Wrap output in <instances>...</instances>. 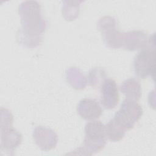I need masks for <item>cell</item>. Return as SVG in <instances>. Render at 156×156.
I'll list each match as a JSON object with an SVG mask.
<instances>
[{
	"mask_svg": "<svg viewBox=\"0 0 156 156\" xmlns=\"http://www.w3.org/2000/svg\"><path fill=\"white\" fill-rule=\"evenodd\" d=\"M101 103L107 109L115 108L119 102V93L115 80L112 79H105L100 86Z\"/></svg>",
	"mask_w": 156,
	"mask_h": 156,
	"instance_id": "8992f818",
	"label": "cell"
},
{
	"mask_svg": "<svg viewBox=\"0 0 156 156\" xmlns=\"http://www.w3.org/2000/svg\"><path fill=\"white\" fill-rule=\"evenodd\" d=\"M105 135L109 140L116 142L122 140L125 135L126 130L112 119L105 126Z\"/></svg>",
	"mask_w": 156,
	"mask_h": 156,
	"instance_id": "7c38bea8",
	"label": "cell"
},
{
	"mask_svg": "<svg viewBox=\"0 0 156 156\" xmlns=\"http://www.w3.org/2000/svg\"><path fill=\"white\" fill-rule=\"evenodd\" d=\"M22 30L20 33L21 42L29 48L40 44V35L46 29V23L41 15V6L37 1H26L19 6Z\"/></svg>",
	"mask_w": 156,
	"mask_h": 156,
	"instance_id": "6da1fadb",
	"label": "cell"
},
{
	"mask_svg": "<svg viewBox=\"0 0 156 156\" xmlns=\"http://www.w3.org/2000/svg\"><path fill=\"white\" fill-rule=\"evenodd\" d=\"M77 110L82 118L89 121L96 120L99 118L102 112L99 102L92 98H84L80 100Z\"/></svg>",
	"mask_w": 156,
	"mask_h": 156,
	"instance_id": "ba28073f",
	"label": "cell"
},
{
	"mask_svg": "<svg viewBox=\"0 0 156 156\" xmlns=\"http://www.w3.org/2000/svg\"><path fill=\"white\" fill-rule=\"evenodd\" d=\"M150 43L147 35L140 30L124 32L123 46L125 49L135 51L145 49Z\"/></svg>",
	"mask_w": 156,
	"mask_h": 156,
	"instance_id": "30bf717a",
	"label": "cell"
},
{
	"mask_svg": "<svg viewBox=\"0 0 156 156\" xmlns=\"http://www.w3.org/2000/svg\"><path fill=\"white\" fill-rule=\"evenodd\" d=\"M116 21L113 17L105 16L99 19L97 24L105 45L112 49L122 48L124 32L116 29Z\"/></svg>",
	"mask_w": 156,
	"mask_h": 156,
	"instance_id": "277c9868",
	"label": "cell"
},
{
	"mask_svg": "<svg viewBox=\"0 0 156 156\" xmlns=\"http://www.w3.org/2000/svg\"><path fill=\"white\" fill-rule=\"evenodd\" d=\"M155 49L145 48L135 57L133 69L136 76L145 79L149 76L154 77L155 68Z\"/></svg>",
	"mask_w": 156,
	"mask_h": 156,
	"instance_id": "5b68a950",
	"label": "cell"
},
{
	"mask_svg": "<svg viewBox=\"0 0 156 156\" xmlns=\"http://www.w3.org/2000/svg\"><path fill=\"white\" fill-rule=\"evenodd\" d=\"M33 137L35 143L43 151H48L54 148L58 142V136L52 129L38 126L33 132Z\"/></svg>",
	"mask_w": 156,
	"mask_h": 156,
	"instance_id": "52a82bcc",
	"label": "cell"
},
{
	"mask_svg": "<svg viewBox=\"0 0 156 156\" xmlns=\"http://www.w3.org/2000/svg\"><path fill=\"white\" fill-rule=\"evenodd\" d=\"M120 90L128 99L138 101L141 96V85L135 78H130L124 80L121 84Z\"/></svg>",
	"mask_w": 156,
	"mask_h": 156,
	"instance_id": "8fae6325",
	"label": "cell"
},
{
	"mask_svg": "<svg viewBox=\"0 0 156 156\" xmlns=\"http://www.w3.org/2000/svg\"><path fill=\"white\" fill-rule=\"evenodd\" d=\"M1 149L13 151L22 141V135L11 126L1 127Z\"/></svg>",
	"mask_w": 156,
	"mask_h": 156,
	"instance_id": "9c48e42d",
	"label": "cell"
},
{
	"mask_svg": "<svg viewBox=\"0 0 156 156\" xmlns=\"http://www.w3.org/2000/svg\"><path fill=\"white\" fill-rule=\"evenodd\" d=\"M85 138L83 146L77 148L76 154L91 155L99 152L106 144L107 136L105 126L100 121L93 120L85 126Z\"/></svg>",
	"mask_w": 156,
	"mask_h": 156,
	"instance_id": "7a4b0ae2",
	"label": "cell"
},
{
	"mask_svg": "<svg viewBox=\"0 0 156 156\" xmlns=\"http://www.w3.org/2000/svg\"><path fill=\"white\" fill-rule=\"evenodd\" d=\"M143 115V108L136 101L126 99L121 104L113 119L126 130L133 128Z\"/></svg>",
	"mask_w": 156,
	"mask_h": 156,
	"instance_id": "3957f363",
	"label": "cell"
}]
</instances>
